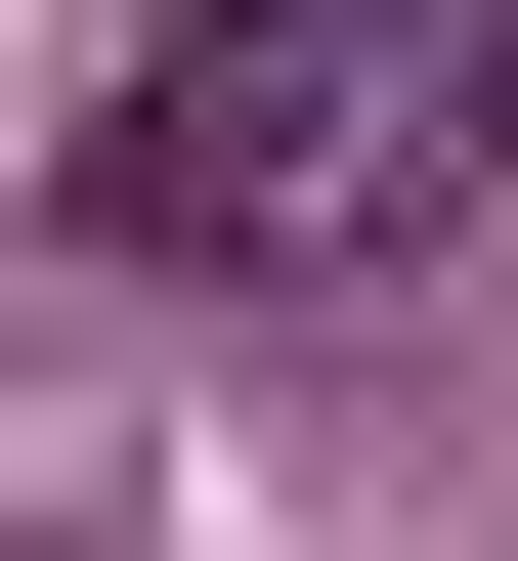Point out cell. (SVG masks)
Returning a JSON list of instances; mask_svg holds the SVG:
<instances>
[{
    "instance_id": "cell-1",
    "label": "cell",
    "mask_w": 518,
    "mask_h": 561,
    "mask_svg": "<svg viewBox=\"0 0 518 561\" xmlns=\"http://www.w3.org/2000/svg\"><path fill=\"white\" fill-rule=\"evenodd\" d=\"M475 173H518V0H173L44 216L130 302H346V260H433Z\"/></svg>"
}]
</instances>
